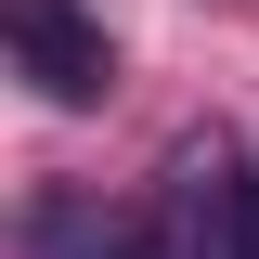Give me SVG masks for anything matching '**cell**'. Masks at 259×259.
Segmentation results:
<instances>
[{
    "instance_id": "obj_1",
    "label": "cell",
    "mask_w": 259,
    "mask_h": 259,
    "mask_svg": "<svg viewBox=\"0 0 259 259\" xmlns=\"http://www.w3.org/2000/svg\"><path fill=\"white\" fill-rule=\"evenodd\" d=\"M0 26H13V65L39 78V104H104L117 91V39L78 0H0Z\"/></svg>"
},
{
    "instance_id": "obj_2",
    "label": "cell",
    "mask_w": 259,
    "mask_h": 259,
    "mask_svg": "<svg viewBox=\"0 0 259 259\" xmlns=\"http://www.w3.org/2000/svg\"><path fill=\"white\" fill-rule=\"evenodd\" d=\"M246 259H259V182H246Z\"/></svg>"
}]
</instances>
